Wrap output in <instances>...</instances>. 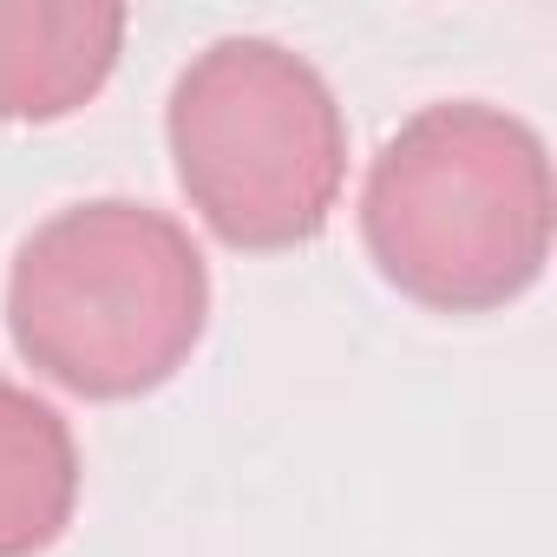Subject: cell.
<instances>
[{
  "mask_svg": "<svg viewBox=\"0 0 557 557\" xmlns=\"http://www.w3.org/2000/svg\"><path fill=\"white\" fill-rule=\"evenodd\" d=\"M550 151L485 99L420 106L368 164L361 243L387 283L433 315H492L550 262Z\"/></svg>",
  "mask_w": 557,
  "mask_h": 557,
  "instance_id": "obj_1",
  "label": "cell"
},
{
  "mask_svg": "<svg viewBox=\"0 0 557 557\" xmlns=\"http://www.w3.org/2000/svg\"><path fill=\"white\" fill-rule=\"evenodd\" d=\"M210 269L171 210L92 197L53 210L8 269V335L79 400H138L203 342Z\"/></svg>",
  "mask_w": 557,
  "mask_h": 557,
  "instance_id": "obj_2",
  "label": "cell"
},
{
  "mask_svg": "<svg viewBox=\"0 0 557 557\" xmlns=\"http://www.w3.org/2000/svg\"><path fill=\"white\" fill-rule=\"evenodd\" d=\"M79 511V446L60 407L0 381V557H40Z\"/></svg>",
  "mask_w": 557,
  "mask_h": 557,
  "instance_id": "obj_5",
  "label": "cell"
},
{
  "mask_svg": "<svg viewBox=\"0 0 557 557\" xmlns=\"http://www.w3.org/2000/svg\"><path fill=\"white\" fill-rule=\"evenodd\" d=\"M125 27L112 0H0V119L47 125L99 99Z\"/></svg>",
  "mask_w": 557,
  "mask_h": 557,
  "instance_id": "obj_4",
  "label": "cell"
},
{
  "mask_svg": "<svg viewBox=\"0 0 557 557\" xmlns=\"http://www.w3.org/2000/svg\"><path fill=\"white\" fill-rule=\"evenodd\" d=\"M164 138L210 236L256 256L315 243L348 184L342 99L283 40L230 34L203 47L171 86Z\"/></svg>",
  "mask_w": 557,
  "mask_h": 557,
  "instance_id": "obj_3",
  "label": "cell"
}]
</instances>
